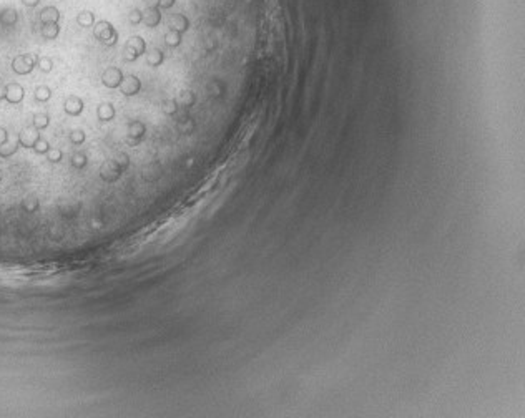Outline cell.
<instances>
[{"label":"cell","instance_id":"1","mask_svg":"<svg viewBox=\"0 0 525 418\" xmlns=\"http://www.w3.org/2000/svg\"><path fill=\"white\" fill-rule=\"evenodd\" d=\"M37 53H19L12 58L10 62V70L14 71L17 76H27L37 68Z\"/></svg>","mask_w":525,"mask_h":418},{"label":"cell","instance_id":"2","mask_svg":"<svg viewBox=\"0 0 525 418\" xmlns=\"http://www.w3.org/2000/svg\"><path fill=\"white\" fill-rule=\"evenodd\" d=\"M92 28H93V37L97 38L100 44H103L106 47H115L118 44V32L108 20L95 22V25Z\"/></svg>","mask_w":525,"mask_h":418},{"label":"cell","instance_id":"3","mask_svg":"<svg viewBox=\"0 0 525 418\" xmlns=\"http://www.w3.org/2000/svg\"><path fill=\"white\" fill-rule=\"evenodd\" d=\"M141 55H146V41L140 35H133L127 40L123 47V60L125 62H136Z\"/></svg>","mask_w":525,"mask_h":418},{"label":"cell","instance_id":"4","mask_svg":"<svg viewBox=\"0 0 525 418\" xmlns=\"http://www.w3.org/2000/svg\"><path fill=\"white\" fill-rule=\"evenodd\" d=\"M25 100V88L19 81L7 83V95H5V103L12 106H19Z\"/></svg>","mask_w":525,"mask_h":418},{"label":"cell","instance_id":"5","mask_svg":"<svg viewBox=\"0 0 525 418\" xmlns=\"http://www.w3.org/2000/svg\"><path fill=\"white\" fill-rule=\"evenodd\" d=\"M125 78V75H123V70L122 68H118V67H108L105 71H103V75H101V83H103V87L106 88H110V90H117L118 87L122 85V81Z\"/></svg>","mask_w":525,"mask_h":418},{"label":"cell","instance_id":"6","mask_svg":"<svg viewBox=\"0 0 525 418\" xmlns=\"http://www.w3.org/2000/svg\"><path fill=\"white\" fill-rule=\"evenodd\" d=\"M83 110H85V101L83 98H80L79 95H68L63 101V111L67 116H80Z\"/></svg>","mask_w":525,"mask_h":418},{"label":"cell","instance_id":"7","mask_svg":"<svg viewBox=\"0 0 525 418\" xmlns=\"http://www.w3.org/2000/svg\"><path fill=\"white\" fill-rule=\"evenodd\" d=\"M145 133H146L145 123L135 119V121L128 123V135H127V140L125 141H127L128 146H136L143 138H145Z\"/></svg>","mask_w":525,"mask_h":418},{"label":"cell","instance_id":"8","mask_svg":"<svg viewBox=\"0 0 525 418\" xmlns=\"http://www.w3.org/2000/svg\"><path fill=\"white\" fill-rule=\"evenodd\" d=\"M118 90H120V93L123 95V97H135V95H138L140 93V90H141V81L140 78L136 75H125V78L122 81V85L118 87Z\"/></svg>","mask_w":525,"mask_h":418},{"label":"cell","instance_id":"9","mask_svg":"<svg viewBox=\"0 0 525 418\" xmlns=\"http://www.w3.org/2000/svg\"><path fill=\"white\" fill-rule=\"evenodd\" d=\"M162 9H145L143 10V25L146 28H157L163 20Z\"/></svg>","mask_w":525,"mask_h":418},{"label":"cell","instance_id":"10","mask_svg":"<svg viewBox=\"0 0 525 418\" xmlns=\"http://www.w3.org/2000/svg\"><path fill=\"white\" fill-rule=\"evenodd\" d=\"M122 173H123V170L120 168V164H118L117 161H110V163H106L103 168H101L100 176H101V179H105V181L113 183L122 176Z\"/></svg>","mask_w":525,"mask_h":418},{"label":"cell","instance_id":"11","mask_svg":"<svg viewBox=\"0 0 525 418\" xmlns=\"http://www.w3.org/2000/svg\"><path fill=\"white\" fill-rule=\"evenodd\" d=\"M60 10H58L55 5H47V7H44L40 10V22H42V25L44 23H58L60 22Z\"/></svg>","mask_w":525,"mask_h":418},{"label":"cell","instance_id":"12","mask_svg":"<svg viewBox=\"0 0 525 418\" xmlns=\"http://www.w3.org/2000/svg\"><path fill=\"white\" fill-rule=\"evenodd\" d=\"M50 121H52V118L47 111H37L32 115V127L35 130L42 131V133L50 127Z\"/></svg>","mask_w":525,"mask_h":418},{"label":"cell","instance_id":"13","mask_svg":"<svg viewBox=\"0 0 525 418\" xmlns=\"http://www.w3.org/2000/svg\"><path fill=\"white\" fill-rule=\"evenodd\" d=\"M17 22H19V12L12 7H7L0 12V23L2 27H15Z\"/></svg>","mask_w":525,"mask_h":418},{"label":"cell","instance_id":"14","mask_svg":"<svg viewBox=\"0 0 525 418\" xmlns=\"http://www.w3.org/2000/svg\"><path fill=\"white\" fill-rule=\"evenodd\" d=\"M115 115H117L115 106H113L111 103H101L97 106V118L101 123L111 121V119L115 118Z\"/></svg>","mask_w":525,"mask_h":418},{"label":"cell","instance_id":"15","mask_svg":"<svg viewBox=\"0 0 525 418\" xmlns=\"http://www.w3.org/2000/svg\"><path fill=\"white\" fill-rule=\"evenodd\" d=\"M52 97H53V92L49 85H39L33 90V100L37 101V103H42V105L49 103Z\"/></svg>","mask_w":525,"mask_h":418},{"label":"cell","instance_id":"16","mask_svg":"<svg viewBox=\"0 0 525 418\" xmlns=\"http://www.w3.org/2000/svg\"><path fill=\"white\" fill-rule=\"evenodd\" d=\"M40 35L42 38L47 41L55 40L58 35H60V25H58V23H44L40 28Z\"/></svg>","mask_w":525,"mask_h":418},{"label":"cell","instance_id":"17","mask_svg":"<svg viewBox=\"0 0 525 418\" xmlns=\"http://www.w3.org/2000/svg\"><path fill=\"white\" fill-rule=\"evenodd\" d=\"M163 62H165V53H163V50L157 49V47H155V49L146 50V63L150 65V67L158 68Z\"/></svg>","mask_w":525,"mask_h":418},{"label":"cell","instance_id":"18","mask_svg":"<svg viewBox=\"0 0 525 418\" xmlns=\"http://www.w3.org/2000/svg\"><path fill=\"white\" fill-rule=\"evenodd\" d=\"M75 20L82 28H92L95 25V14L90 10H82Z\"/></svg>","mask_w":525,"mask_h":418},{"label":"cell","instance_id":"19","mask_svg":"<svg viewBox=\"0 0 525 418\" xmlns=\"http://www.w3.org/2000/svg\"><path fill=\"white\" fill-rule=\"evenodd\" d=\"M88 163V158H87V154L83 153V151H75V153H71V156H70V166L73 170H83L87 166Z\"/></svg>","mask_w":525,"mask_h":418},{"label":"cell","instance_id":"20","mask_svg":"<svg viewBox=\"0 0 525 418\" xmlns=\"http://www.w3.org/2000/svg\"><path fill=\"white\" fill-rule=\"evenodd\" d=\"M53 58L49 57V55H39L37 58V68L42 71V73H50V71L53 70Z\"/></svg>","mask_w":525,"mask_h":418},{"label":"cell","instance_id":"21","mask_svg":"<svg viewBox=\"0 0 525 418\" xmlns=\"http://www.w3.org/2000/svg\"><path fill=\"white\" fill-rule=\"evenodd\" d=\"M178 106H180V103H178L175 98H168V100H163L162 110L166 116H175L178 113Z\"/></svg>","mask_w":525,"mask_h":418},{"label":"cell","instance_id":"22","mask_svg":"<svg viewBox=\"0 0 525 418\" xmlns=\"http://www.w3.org/2000/svg\"><path fill=\"white\" fill-rule=\"evenodd\" d=\"M87 140V135H85V131L83 130H71L70 133H68V141L71 143L73 146H80L83 145Z\"/></svg>","mask_w":525,"mask_h":418},{"label":"cell","instance_id":"23","mask_svg":"<svg viewBox=\"0 0 525 418\" xmlns=\"http://www.w3.org/2000/svg\"><path fill=\"white\" fill-rule=\"evenodd\" d=\"M45 159L49 161L50 164H58V163H62V159H63V151L60 148H57V146H53L49 153H47V156Z\"/></svg>","mask_w":525,"mask_h":418},{"label":"cell","instance_id":"24","mask_svg":"<svg viewBox=\"0 0 525 418\" xmlns=\"http://www.w3.org/2000/svg\"><path fill=\"white\" fill-rule=\"evenodd\" d=\"M128 22L131 23V25H138V23L143 22V10L141 9H133V10H130V14H128Z\"/></svg>","mask_w":525,"mask_h":418},{"label":"cell","instance_id":"25","mask_svg":"<svg viewBox=\"0 0 525 418\" xmlns=\"http://www.w3.org/2000/svg\"><path fill=\"white\" fill-rule=\"evenodd\" d=\"M14 141H17V140H14ZM7 143H12V140H10V133H9L7 128L0 124V148L5 146Z\"/></svg>","mask_w":525,"mask_h":418},{"label":"cell","instance_id":"26","mask_svg":"<svg viewBox=\"0 0 525 418\" xmlns=\"http://www.w3.org/2000/svg\"><path fill=\"white\" fill-rule=\"evenodd\" d=\"M5 95H7V83L0 81V103L5 101Z\"/></svg>","mask_w":525,"mask_h":418},{"label":"cell","instance_id":"27","mask_svg":"<svg viewBox=\"0 0 525 418\" xmlns=\"http://www.w3.org/2000/svg\"><path fill=\"white\" fill-rule=\"evenodd\" d=\"M22 4L28 9H35L40 4V0H22Z\"/></svg>","mask_w":525,"mask_h":418}]
</instances>
